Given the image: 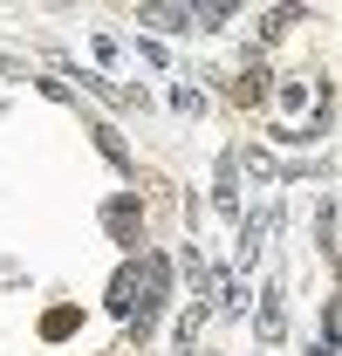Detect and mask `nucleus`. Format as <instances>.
<instances>
[{
    "label": "nucleus",
    "instance_id": "nucleus-1",
    "mask_svg": "<svg viewBox=\"0 0 342 356\" xmlns=\"http://www.w3.org/2000/svg\"><path fill=\"white\" fill-rule=\"evenodd\" d=\"M260 336H281V288H267V302H260Z\"/></svg>",
    "mask_w": 342,
    "mask_h": 356
}]
</instances>
